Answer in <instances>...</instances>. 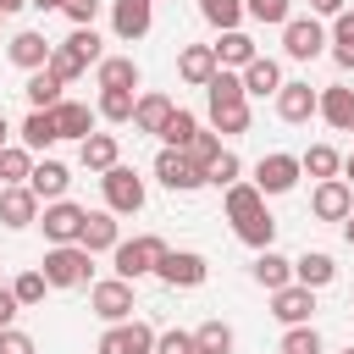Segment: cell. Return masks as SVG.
I'll return each instance as SVG.
<instances>
[{
	"instance_id": "obj_51",
	"label": "cell",
	"mask_w": 354,
	"mask_h": 354,
	"mask_svg": "<svg viewBox=\"0 0 354 354\" xmlns=\"http://www.w3.org/2000/svg\"><path fill=\"white\" fill-rule=\"evenodd\" d=\"M17 315H22V304H17V293L0 282V332H6V326H17Z\"/></svg>"
},
{
	"instance_id": "obj_9",
	"label": "cell",
	"mask_w": 354,
	"mask_h": 354,
	"mask_svg": "<svg viewBox=\"0 0 354 354\" xmlns=\"http://www.w3.org/2000/svg\"><path fill=\"white\" fill-rule=\"evenodd\" d=\"M155 277H160L166 288H199V282L210 277V260H205L199 249H166V260L155 266Z\"/></svg>"
},
{
	"instance_id": "obj_57",
	"label": "cell",
	"mask_w": 354,
	"mask_h": 354,
	"mask_svg": "<svg viewBox=\"0 0 354 354\" xmlns=\"http://www.w3.org/2000/svg\"><path fill=\"white\" fill-rule=\"evenodd\" d=\"M343 238H348V249H354V216H348V221H343Z\"/></svg>"
},
{
	"instance_id": "obj_13",
	"label": "cell",
	"mask_w": 354,
	"mask_h": 354,
	"mask_svg": "<svg viewBox=\"0 0 354 354\" xmlns=\"http://www.w3.org/2000/svg\"><path fill=\"white\" fill-rule=\"evenodd\" d=\"M155 28V0H111V33L122 44H138Z\"/></svg>"
},
{
	"instance_id": "obj_39",
	"label": "cell",
	"mask_w": 354,
	"mask_h": 354,
	"mask_svg": "<svg viewBox=\"0 0 354 354\" xmlns=\"http://www.w3.org/2000/svg\"><path fill=\"white\" fill-rule=\"evenodd\" d=\"M232 232H238V243H249V249L260 254V249H271V243H277V216H271V210H260L254 221H243V227H232Z\"/></svg>"
},
{
	"instance_id": "obj_29",
	"label": "cell",
	"mask_w": 354,
	"mask_h": 354,
	"mask_svg": "<svg viewBox=\"0 0 354 354\" xmlns=\"http://www.w3.org/2000/svg\"><path fill=\"white\" fill-rule=\"evenodd\" d=\"M249 277H254L266 293H277V288H288V282H293V260H288V254H277V249H260V254L249 260Z\"/></svg>"
},
{
	"instance_id": "obj_53",
	"label": "cell",
	"mask_w": 354,
	"mask_h": 354,
	"mask_svg": "<svg viewBox=\"0 0 354 354\" xmlns=\"http://www.w3.org/2000/svg\"><path fill=\"white\" fill-rule=\"evenodd\" d=\"M28 6H33V11H61L66 0H28Z\"/></svg>"
},
{
	"instance_id": "obj_3",
	"label": "cell",
	"mask_w": 354,
	"mask_h": 354,
	"mask_svg": "<svg viewBox=\"0 0 354 354\" xmlns=\"http://www.w3.org/2000/svg\"><path fill=\"white\" fill-rule=\"evenodd\" d=\"M100 194H105V210L111 216H138L144 210V199H149V188H144V177L133 171V166H111V171H100Z\"/></svg>"
},
{
	"instance_id": "obj_11",
	"label": "cell",
	"mask_w": 354,
	"mask_h": 354,
	"mask_svg": "<svg viewBox=\"0 0 354 354\" xmlns=\"http://www.w3.org/2000/svg\"><path fill=\"white\" fill-rule=\"evenodd\" d=\"M155 183L171 188V194H194V188H205V171H199L183 149H160V155H155Z\"/></svg>"
},
{
	"instance_id": "obj_16",
	"label": "cell",
	"mask_w": 354,
	"mask_h": 354,
	"mask_svg": "<svg viewBox=\"0 0 354 354\" xmlns=\"http://www.w3.org/2000/svg\"><path fill=\"white\" fill-rule=\"evenodd\" d=\"M238 83H243L249 100H277V88H282L288 77H282V61H277V55H254V61L238 72Z\"/></svg>"
},
{
	"instance_id": "obj_25",
	"label": "cell",
	"mask_w": 354,
	"mask_h": 354,
	"mask_svg": "<svg viewBox=\"0 0 354 354\" xmlns=\"http://www.w3.org/2000/svg\"><path fill=\"white\" fill-rule=\"evenodd\" d=\"M177 77H183L188 88H205V83L216 77V55H210V44H183V50H177Z\"/></svg>"
},
{
	"instance_id": "obj_41",
	"label": "cell",
	"mask_w": 354,
	"mask_h": 354,
	"mask_svg": "<svg viewBox=\"0 0 354 354\" xmlns=\"http://www.w3.org/2000/svg\"><path fill=\"white\" fill-rule=\"evenodd\" d=\"M61 44H66V50H72V55H77V61H83V66H100V61H105V50H100V44H105V39H100V33H94V28H72V33H66V39H61Z\"/></svg>"
},
{
	"instance_id": "obj_15",
	"label": "cell",
	"mask_w": 354,
	"mask_h": 354,
	"mask_svg": "<svg viewBox=\"0 0 354 354\" xmlns=\"http://www.w3.org/2000/svg\"><path fill=\"white\" fill-rule=\"evenodd\" d=\"M315 94H321V88H310V77H288V83L277 88V116H282L288 127H304V122L315 116Z\"/></svg>"
},
{
	"instance_id": "obj_8",
	"label": "cell",
	"mask_w": 354,
	"mask_h": 354,
	"mask_svg": "<svg viewBox=\"0 0 354 354\" xmlns=\"http://www.w3.org/2000/svg\"><path fill=\"white\" fill-rule=\"evenodd\" d=\"M94 354H155V326L138 321V315H133V321H116V326L100 332Z\"/></svg>"
},
{
	"instance_id": "obj_23",
	"label": "cell",
	"mask_w": 354,
	"mask_h": 354,
	"mask_svg": "<svg viewBox=\"0 0 354 354\" xmlns=\"http://www.w3.org/2000/svg\"><path fill=\"white\" fill-rule=\"evenodd\" d=\"M210 55H216V66H221V72H243V66L260 55V44H254L243 28H232V33H221V39L210 44Z\"/></svg>"
},
{
	"instance_id": "obj_44",
	"label": "cell",
	"mask_w": 354,
	"mask_h": 354,
	"mask_svg": "<svg viewBox=\"0 0 354 354\" xmlns=\"http://www.w3.org/2000/svg\"><path fill=\"white\" fill-rule=\"evenodd\" d=\"M277 354H321V332H315V321H304V326H282V348Z\"/></svg>"
},
{
	"instance_id": "obj_46",
	"label": "cell",
	"mask_w": 354,
	"mask_h": 354,
	"mask_svg": "<svg viewBox=\"0 0 354 354\" xmlns=\"http://www.w3.org/2000/svg\"><path fill=\"white\" fill-rule=\"evenodd\" d=\"M11 293H17V304H22V310H33V304H44V293H50V282H44V271L33 266V271H22V277L11 282Z\"/></svg>"
},
{
	"instance_id": "obj_55",
	"label": "cell",
	"mask_w": 354,
	"mask_h": 354,
	"mask_svg": "<svg viewBox=\"0 0 354 354\" xmlns=\"http://www.w3.org/2000/svg\"><path fill=\"white\" fill-rule=\"evenodd\" d=\"M343 183L354 188V155H343Z\"/></svg>"
},
{
	"instance_id": "obj_50",
	"label": "cell",
	"mask_w": 354,
	"mask_h": 354,
	"mask_svg": "<svg viewBox=\"0 0 354 354\" xmlns=\"http://www.w3.org/2000/svg\"><path fill=\"white\" fill-rule=\"evenodd\" d=\"M0 354H39V343H33L28 332H17V326H6V332H0Z\"/></svg>"
},
{
	"instance_id": "obj_24",
	"label": "cell",
	"mask_w": 354,
	"mask_h": 354,
	"mask_svg": "<svg viewBox=\"0 0 354 354\" xmlns=\"http://www.w3.org/2000/svg\"><path fill=\"white\" fill-rule=\"evenodd\" d=\"M171 111H177V100H171V94H160V88H144V94L133 100V127L160 138V127H166V116H171Z\"/></svg>"
},
{
	"instance_id": "obj_22",
	"label": "cell",
	"mask_w": 354,
	"mask_h": 354,
	"mask_svg": "<svg viewBox=\"0 0 354 354\" xmlns=\"http://www.w3.org/2000/svg\"><path fill=\"white\" fill-rule=\"evenodd\" d=\"M271 315H277L282 326H304V321L315 315V293H310V288H299V282H288V288H277V293H271Z\"/></svg>"
},
{
	"instance_id": "obj_1",
	"label": "cell",
	"mask_w": 354,
	"mask_h": 354,
	"mask_svg": "<svg viewBox=\"0 0 354 354\" xmlns=\"http://www.w3.org/2000/svg\"><path fill=\"white\" fill-rule=\"evenodd\" d=\"M166 260V238L160 232H138V238H122L111 249V266L122 282H138V277H155V266Z\"/></svg>"
},
{
	"instance_id": "obj_28",
	"label": "cell",
	"mask_w": 354,
	"mask_h": 354,
	"mask_svg": "<svg viewBox=\"0 0 354 354\" xmlns=\"http://www.w3.org/2000/svg\"><path fill=\"white\" fill-rule=\"evenodd\" d=\"M221 210H227L232 227H243V221H254V216L266 210V199H260L254 183H232V188H221Z\"/></svg>"
},
{
	"instance_id": "obj_34",
	"label": "cell",
	"mask_w": 354,
	"mask_h": 354,
	"mask_svg": "<svg viewBox=\"0 0 354 354\" xmlns=\"http://www.w3.org/2000/svg\"><path fill=\"white\" fill-rule=\"evenodd\" d=\"M299 171H304V177H315V183H326V177H343V155H337L332 144H310V149L299 155Z\"/></svg>"
},
{
	"instance_id": "obj_54",
	"label": "cell",
	"mask_w": 354,
	"mask_h": 354,
	"mask_svg": "<svg viewBox=\"0 0 354 354\" xmlns=\"http://www.w3.org/2000/svg\"><path fill=\"white\" fill-rule=\"evenodd\" d=\"M22 6H28V0H0V17H17Z\"/></svg>"
},
{
	"instance_id": "obj_43",
	"label": "cell",
	"mask_w": 354,
	"mask_h": 354,
	"mask_svg": "<svg viewBox=\"0 0 354 354\" xmlns=\"http://www.w3.org/2000/svg\"><path fill=\"white\" fill-rule=\"evenodd\" d=\"M221 149H227V144H221V133H210V127H199V133L188 138V149H183V155H188V160H194L199 171H210V160H216Z\"/></svg>"
},
{
	"instance_id": "obj_18",
	"label": "cell",
	"mask_w": 354,
	"mask_h": 354,
	"mask_svg": "<svg viewBox=\"0 0 354 354\" xmlns=\"http://www.w3.org/2000/svg\"><path fill=\"white\" fill-rule=\"evenodd\" d=\"M39 199H33V188L28 183H17V188H0V227H11V232H22V227H33L39 221Z\"/></svg>"
},
{
	"instance_id": "obj_40",
	"label": "cell",
	"mask_w": 354,
	"mask_h": 354,
	"mask_svg": "<svg viewBox=\"0 0 354 354\" xmlns=\"http://www.w3.org/2000/svg\"><path fill=\"white\" fill-rule=\"evenodd\" d=\"M28 171H33V155H28L22 144H6V149H0V188L28 183Z\"/></svg>"
},
{
	"instance_id": "obj_12",
	"label": "cell",
	"mask_w": 354,
	"mask_h": 354,
	"mask_svg": "<svg viewBox=\"0 0 354 354\" xmlns=\"http://www.w3.org/2000/svg\"><path fill=\"white\" fill-rule=\"evenodd\" d=\"M310 216H315V221H348V216H354V188H348L343 177L315 183V188H310Z\"/></svg>"
},
{
	"instance_id": "obj_33",
	"label": "cell",
	"mask_w": 354,
	"mask_h": 354,
	"mask_svg": "<svg viewBox=\"0 0 354 354\" xmlns=\"http://www.w3.org/2000/svg\"><path fill=\"white\" fill-rule=\"evenodd\" d=\"M61 88H66V83H61L55 72H28V83H22V94H28V105H33V111H55V105L66 100Z\"/></svg>"
},
{
	"instance_id": "obj_31",
	"label": "cell",
	"mask_w": 354,
	"mask_h": 354,
	"mask_svg": "<svg viewBox=\"0 0 354 354\" xmlns=\"http://www.w3.org/2000/svg\"><path fill=\"white\" fill-rule=\"evenodd\" d=\"M205 111H210V133H221V138H238V133H249V122H254L249 100H221V105H205Z\"/></svg>"
},
{
	"instance_id": "obj_27",
	"label": "cell",
	"mask_w": 354,
	"mask_h": 354,
	"mask_svg": "<svg viewBox=\"0 0 354 354\" xmlns=\"http://www.w3.org/2000/svg\"><path fill=\"white\" fill-rule=\"evenodd\" d=\"M17 138H22V149H28V155H44V149H55V144H61V133H55V116H50V111H28V116H22V127H17Z\"/></svg>"
},
{
	"instance_id": "obj_56",
	"label": "cell",
	"mask_w": 354,
	"mask_h": 354,
	"mask_svg": "<svg viewBox=\"0 0 354 354\" xmlns=\"http://www.w3.org/2000/svg\"><path fill=\"white\" fill-rule=\"evenodd\" d=\"M11 144V122H6V111H0V149Z\"/></svg>"
},
{
	"instance_id": "obj_49",
	"label": "cell",
	"mask_w": 354,
	"mask_h": 354,
	"mask_svg": "<svg viewBox=\"0 0 354 354\" xmlns=\"http://www.w3.org/2000/svg\"><path fill=\"white\" fill-rule=\"evenodd\" d=\"M155 354H199V348H194V332L171 326V332H155Z\"/></svg>"
},
{
	"instance_id": "obj_26",
	"label": "cell",
	"mask_w": 354,
	"mask_h": 354,
	"mask_svg": "<svg viewBox=\"0 0 354 354\" xmlns=\"http://www.w3.org/2000/svg\"><path fill=\"white\" fill-rule=\"evenodd\" d=\"M50 116H55V133H61V138H77V144H83V138L94 133V122H100L94 105H83V100H61Z\"/></svg>"
},
{
	"instance_id": "obj_37",
	"label": "cell",
	"mask_w": 354,
	"mask_h": 354,
	"mask_svg": "<svg viewBox=\"0 0 354 354\" xmlns=\"http://www.w3.org/2000/svg\"><path fill=\"white\" fill-rule=\"evenodd\" d=\"M194 133H199V116L177 105V111L166 116V127H160V149H188V138H194Z\"/></svg>"
},
{
	"instance_id": "obj_10",
	"label": "cell",
	"mask_w": 354,
	"mask_h": 354,
	"mask_svg": "<svg viewBox=\"0 0 354 354\" xmlns=\"http://www.w3.org/2000/svg\"><path fill=\"white\" fill-rule=\"evenodd\" d=\"M50 50H55V39H44L39 28H17V33L6 39V61L22 66V72H44V66H50Z\"/></svg>"
},
{
	"instance_id": "obj_19",
	"label": "cell",
	"mask_w": 354,
	"mask_h": 354,
	"mask_svg": "<svg viewBox=\"0 0 354 354\" xmlns=\"http://www.w3.org/2000/svg\"><path fill=\"white\" fill-rule=\"evenodd\" d=\"M116 160H122V138H116V133H100V127H94V133L77 144V166H83V171H94V177H100V171H111Z\"/></svg>"
},
{
	"instance_id": "obj_14",
	"label": "cell",
	"mask_w": 354,
	"mask_h": 354,
	"mask_svg": "<svg viewBox=\"0 0 354 354\" xmlns=\"http://www.w3.org/2000/svg\"><path fill=\"white\" fill-rule=\"evenodd\" d=\"M28 188H33V199H39V205H55V199H66V188H72V166H66V160H55V155H44V160H33Z\"/></svg>"
},
{
	"instance_id": "obj_2",
	"label": "cell",
	"mask_w": 354,
	"mask_h": 354,
	"mask_svg": "<svg viewBox=\"0 0 354 354\" xmlns=\"http://www.w3.org/2000/svg\"><path fill=\"white\" fill-rule=\"evenodd\" d=\"M39 271H44V282H50V293H55V288H88L94 254H88L83 243H61V249H44Z\"/></svg>"
},
{
	"instance_id": "obj_6",
	"label": "cell",
	"mask_w": 354,
	"mask_h": 354,
	"mask_svg": "<svg viewBox=\"0 0 354 354\" xmlns=\"http://www.w3.org/2000/svg\"><path fill=\"white\" fill-rule=\"evenodd\" d=\"M282 55H288V61H315V55H326V22H321V17H288V22H282Z\"/></svg>"
},
{
	"instance_id": "obj_17",
	"label": "cell",
	"mask_w": 354,
	"mask_h": 354,
	"mask_svg": "<svg viewBox=\"0 0 354 354\" xmlns=\"http://www.w3.org/2000/svg\"><path fill=\"white\" fill-rule=\"evenodd\" d=\"M315 116L326 127H337V133H354V88L348 83H326L315 94Z\"/></svg>"
},
{
	"instance_id": "obj_36",
	"label": "cell",
	"mask_w": 354,
	"mask_h": 354,
	"mask_svg": "<svg viewBox=\"0 0 354 354\" xmlns=\"http://www.w3.org/2000/svg\"><path fill=\"white\" fill-rule=\"evenodd\" d=\"M133 100H138V94H127V88H100V100H94V116L122 127V122H133Z\"/></svg>"
},
{
	"instance_id": "obj_4",
	"label": "cell",
	"mask_w": 354,
	"mask_h": 354,
	"mask_svg": "<svg viewBox=\"0 0 354 354\" xmlns=\"http://www.w3.org/2000/svg\"><path fill=\"white\" fill-rule=\"evenodd\" d=\"M299 155H288V149H271V155H260L254 160V171H249V183L260 188V199H277V194H293L299 188Z\"/></svg>"
},
{
	"instance_id": "obj_35",
	"label": "cell",
	"mask_w": 354,
	"mask_h": 354,
	"mask_svg": "<svg viewBox=\"0 0 354 354\" xmlns=\"http://www.w3.org/2000/svg\"><path fill=\"white\" fill-rule=\"evenodd\" d=\"M232 343H238V332H232L221 315H210V321L194 326V348H199V354H232Z\"/></svg>"
},
{
	"instance_id": "obj_59",
	"label": "cell",
	"mask_w": 354,
	"mask_h": 354,
	"mask_svg": "<svg viewBox=\"0 0 354 354\" xmlns=\"http://www.w3.org/2000/svg\"><path fill=\"white\" fill-rule=\"evenodd\" d=\"M348 304H354V293H348Z\"/></svg>"
},
{
	"instance_id": "obj_52",
	"label": "cell",
	"mask_w": 354,
	"mask_h": 354,
	"mask_svg": "<svg viewBox=\"0 0 354 354\" xmlns=\"http://www.w3.org/2000/svg\"><path fill=\"white\" fill-rule=\"evenodd\" d=\"M337 11H348L343 0H310V17H337Z\"/></svg>"
},
{
	"instance_id": "obj_5",
	"label": "cell",
	"mask_w": 354,
	"mask_h": 354,
	"mask_svg": "<svg viewBox=\"0 0 354 354\" xmlns=\"http://www.w3.org/2000/svg\"><path fill=\"white\" fill-rule=\"evenodd\" d=\"M88 310H94L105 326H116V321H133V310H138V293H133V282H122V277H105V282H88Z\"/></svg>"
},
{
	"instance_id": "obj_21",
	"label": "cell",
	"mask_w": 354,
	"mask_h": 354,
	"mask_svg": "<svg viewBox=\"0 0 354 354\" xmlns=\"http://www.w3.org/2000/svg\"><path fill=\"white\" fill-rule=\"evenodd\" d=\"M293 282H299V288H310V293H321V288H332V282H337V260H332L326 249H304V254L293 260Z\"/></svg>"
},
{
	"instance_id": "obj_45",
	"label": "cell",
	"mask_w": 354,
	"mask_h": 354,
	"mask_svg": "<svg viewBox=\"0 0 354 354\" xmlns=\"http://www.w3.org/2000/svg\"><path fill=\"white\" fill-rule=\"evenodd\" d=\"M205 183H210V188H232V183H243V160H238L232 149H221V155L210 160V171H205Z\"/></svg>"
},
{
	"instance_id": "obj_42",
	"label": "cell",
	"mask_w": 354,
	"mask_h": 354,
	"mask_svg": "<svg viewBox=\"0 0 354 354\" xmlns=\"http://www.w3.org/2000/svg\"><path fill=\"white\" fill-rule=\"evenodd\" d=\"M243 17L260 22V28H282L293 17V0H243Z\"/></svg>"
},
{
	"instance_id": "obj_47",
	"label": "cell",
	"mask_w": 354,
	"mask_h": 354,
	"mask_svg": "<svg viewBox=\"0 0 354 354\" xmlns=\"http://www.w3.org/2000/svg\"><path fill=\"white\" fill-rule=\"evenodd\" d=\"M44 72H55L61 83H77V77H83L88 66H83V61H77V55H72L66 44H55V50H50V66H44Z\"/></svg>"
},
{
	"instance_id": "obj_48",
	"label": "cell",
	"mask_w": 354,
	"mask_h": 354,
	"mask_svg": "<svg viewBox=\"0 0 354 354\" xmlns=\"http://www.w3.org/2000/svg\"><path fill=\"white\" fill-rule=\"evenodd\" d=\"M61 11H66V22H72V28H94V22H100V11H105V0H66Z\"/></svg>"
},
{
	"instance_id": "obj_60",
	"label": "cell",
	"mask_w": 354,
	"mask_h": 354,
	"mask_svg": "<svg viewBox=\"0 0 354 354\" xmlns=\"http://www.w3.org/2000/svg\"><path fill=\"white\" fill-rule=\"evenodd\" d=\"M0 28H6V17H0Z\"/></svg>"
},
{
	"instance_id": "obj_20",
	"label": "cell",
	"mask_w": 354,
	"mask_h": 354,
	"mask_svg": "<svg viewBox=\"0 0 354 354\" xmlns=\"http://www.w3.org/2000/svg\"><path fill=\"white\" fill-rule=\"evenodd\" d=\"M77 243H83L88 254H111V249L122 243V221H116L111 210H88V216H83V232H77Z\"/></svg>"
},
{
	"instance_id": "obj_58",
	"label": "cell",
	"mask_w": 354,
	"mask_h": 354,
	"mask_svg": "<svg viewBox=\"0 0 354 354\" xmlns=\"http://www.w3.org/2000/svg\"><path fill=\"white\" fill-rule=\"evenodd\" d=\"M343 354H354V343H348V348H343Z\"/></svg>"
},
{
	"instance_id": "obj_32",
	"label": "cell",
	"mask_w": 354,
	"mask_h": 354,
	"mask_svg": "<svg viewBox=\"0 0 354 354\" xmlns=\"http://www.w3.org/2000/svg\"><path fill=\"white\" fill-rule=\"evenodd\" d=\"M326 55H332L343 72H354V11H337V17H332V28H326Z\"/></svg>"
},
{
	"instance_id": "obj_7",
	"label": "cell",
	"mask_w": 354,
	"mask_h": 354,
	"mask_svg": "<svg viewBox=\"0 0 354 354\" xmlns=\"http://www.w3.org/2000/svg\"><path fill=\"white\" fill-rule=\"evenodd\" d=\"M83 216H88L83 205H72V199H55V205H44V210H39V221H33V227L44 232V243H50V249H61V243H77V232H83Z\"/></svg>"
},
{
	"instance_id": "obj_30",
	"label": "cell",
	"mask_w": 354,
	"mask_h": 354,
	"mask_svg": "<svg viewBox=\"0 0 354 354\" xmlns=\"http://www.w3.org/2000/svg\"><path fill=\"white\" fill-rule=\"evenodd\" d=\"M94 83H100V88H127V94H133V88L144 83V72H138L133 55H105V61L94 66Z\"/></svg>"
},
{
	"instance_id": "obj_38",
	"label": "cell",
	"mask_w": 354,
	"mask_h": 354,
	"mask_svg": "<svg viewBox=\"0 0 354 354\" xmlns=\"http://www.w3.org/2000/svg\"><path fill=\"white\" fill-rule=\"evenodd\" d=\"M199 17L216 33H232V28H243V0H199Z\"/></svg>"
}]
</instances>
